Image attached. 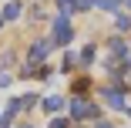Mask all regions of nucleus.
Here are the masks:
<instances>
[{
  "label": "nucleus",
  "mask_w": 131,
  "mask_h": 128,
  "mask_svg": "<svg viewBox=\"0 0 131 128\" xmlns=\"http://www.w3.org/2000/svg\"><path fill=\"white\" fill-rule=\"evenodd\" d=\"M71 115H74V118H94L97 108L91 105V101H84V98H74V101H71Z\"/></svg>",
  "instance_id": "f257e3e1"
},
{
  "label": "nucleus",
  "mask_w": 131,
  "mask_h": 128,
  "mask_svg": "<svg viewBox=\"0 0 131 128\" xmlns=\"http://www.w3.org/2000/svg\"><path fill=\"white\" fill-rule=\"evenodd\" d=\"M54 44H67L71 41V24H67V17H57L54 20V37H50Z\"/></svg>",
  "instance_id": "f03ea898"
},
{
  "label": "nucleus",
  "mask_w": 131,
  "mask_h": 128,
  "mask_svg": "<svg viewBox=\"0 0 131 128\" xmlns=\"http://www.w3.org/2000/svg\"><path fill=\"white\" fill-rule=\"evenodd\" d=\"M50 47H54V41H40V44H34V51H30V64H37Z\"/></svg>",
  "instance_id": "7ed1b4c3"
},
{
  "label": "nucleus",
  "mask_w": 131,
  "mask_h": 128,
  "mask_svg": "<svg viewBox=\"0 0 131 128\" xmlns=\"http://www.w3.org/2000/svg\"><path fill=\"white\" fill-rule=\"evenodd\" d=\"M104 98H108L111 108H121V105H124V94H121V91H104Z\"/></svg>",
  "instance_id": "20e7f679"
},
{
  "label": "nucleus",
  "mask_w": 131,
  "mask_h": 128,
  "mask_svg": "<svg viewBox=\"0 0 131 128\" xmlns=\"http://www.w3.org/2000/svg\"><path fill=\"white\" fill-rule=\"evenodd\" d=\"M57 7H61V17H67L77 10V0H57Z\"/></svg>",
  "instance_id": "39448f33"
},
{
  "label": "nucleus",
  "mask_w": 131,
  "mask_h": 128,
  "mask_svg": "<svg viewBox=\"0 0 131 128\" xmlns=\"http://www.w3.org/2000/svg\"><path fill=\"white\" fill-rule=\"evenodd\" d=\"M20 17V4H7V10H4V20H17Z\"/></svg>",
  "instance_id": "423d86ee"
},
{
  "label": "nucleus",
  "mask_w": 131,
  "mask_h": 128,
  "mask_svg": "<svg viewBox=\"0 0 131 128\" xmlns=\"http://www.w3.org/2000/svg\"><path fill=\"white\" fill-rule=\"evenodd\" d=\"M61 105H64V101H61V98H57V94H50V98H47V101H44V108H47V111H57V108H61Z\"/></svg>",
  "instance_id": "0eeeda50"
},
{
  "label": "nucleus",
  "mask_w": 131,
  "mask_h": 128,
  "mask_svg": "<svg viewBox=\"0 0 131 128\" xmlns=\"http://www.w3.org/2000/svg\"><path fill=\"white\" fill-rule=\"evenodd\" d=\"M97 4H101V7H104V10H114V7H118V4H121V0H97Z\"/></svg>",
  "instance_id": "6e6552de"
},
{
  "label": "nucleus",
  "mask_w": 131,
  "mask_h": 128,
  "mask_svg": "<svg viewBox=\"0 0 131 128\" xmlns=\"http://www.w3.org/2000/svg\"><path fill=\"white\" fill-rule=\"evenodd\" d=\"M91 4H94V0H77V10H88Z\"/></svg>",
  "instance_id": "1a4fd4ad"
},
{
  "label": "nucleus",
  "mask_w": 131,
  "mask_h": 128,
  "mask_svg": "<svg viewBox=\"0 0 131 128\" xmlns=\"http://www.w3.org/2000/svg\"><path fill=\"white\" fill-rule=\"evenodd\" d=\"M97 128H111V125H97Z\"/></svg>",
  "instance_id": "9d476101"
}]
</instances>
